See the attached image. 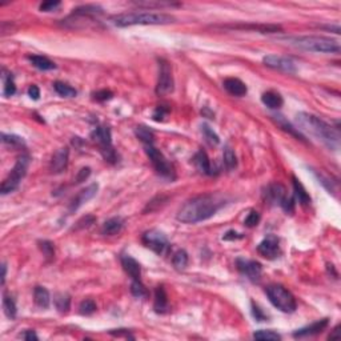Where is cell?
Listing matches in <instances>:
<instances>
[{
  "label": "cell",
  "mask_w": 341,
  "mask_h": 341,
  "mask_svg": "<svg viewBox=\"0 0 341 341\" xmlns=\"http://www.w3.org/2000/svg\"><path fill=\"white\" fill-rule=\"evenodd\" d=\"M172 262L173 267L176 268L178 271H183L188 265V253L185 252L184 249H179L178 252L173 255Z\"/></svg>",
  "instance_id": "1f68e13d"
},
{
  "label": "cell",
  "mask_w": 341,
  "mask_h": 341,
  "mask_svg": "<svg viewBox=\"0 0 341 341\" xmlns=\"http://www.w3.org/2000/svg\"><path fill=\"white\" fill-rule=\"evenodd\" d=\"M28 59H30V62L33 64V67H36V68L40 69V71H51V69L56 68L55 63L51 62L48 58H46V56L32 55V56H28Z\"/></svg>",
  "instance_id": "4316f807"
},
{
  "label": "cell",
  "mask_w": 341,
  "mask_h": 341,
  "mask_svg": "<svg viewBox=\"0 0 341 341\" xmlns=\"http://www.w3.org/2000/svg\"><path fill=\"white\" fill-rule=\"evenodd\" d=\"M173 76H172V67L171 64L160 59L159 60V79H158V85H156V94L159 96H163V95H168L173 91Z\"/></svg>",
  "instance_id": "30bf717a"
},
{
  "label": "cell",
  "mask_w": 341,
  "mask_h": 341,
  "mask_svg": "<svg viewBox=\"0 0 341 341\" xmlns=\"http://www.w3.org/2000/svg\"><path fill=\"white\" fill-rule=\"evenodd\" d=\"M272 119L275 121H276V124H277L281 130H284L285 132H288V133H291L292 136H294L297 140H303L304 142L305 139L304 136L301 135V132L299 131V128H294L291 123H289L285 117H284L283 115H272Z\"/></svg>",
  "instance_id": "603a6c76"
},
{
  "label": "cell",
  "mask_w": 341,
  "mask_h": 341,
  "mask_svg": "<svg viewBox=\"0 0 341 341\" xmlns=\"http://www.w3.org/2000/svg\"><path fill=\"white\" fill-rule=\"evenodd\" d=\"M1 142H3V144H5V146H10V147L14 148H20L26 146L23 137L16 136V135H7V133H3V135H1Z\"/></svg>",
  "instance_id": "e575fe53"
},
{
  "label": "cell",
  "mask_w": 341,
  "mask_h": 341,
  "mask_svg": "<svg viewBox=\"0 0 341 341\" xmlns=\"http://www.w3.org/2000/svg\"><path fill=\"white\" fill-rule=\"evenodd\" d=\"M120 260L123 269L131 276L132 280H135V281H142V267H140V264H139L133 257L130 256V255H123V256L120 257Z\"/></svg>",
  "instance_id": "e0dca14e"
},
{
  "label": "cell",
  "mask_w": 341,
  "mask_h": 341,
  "mask_svg": "<svg viewBox=\"0 0 341 341\" xmlns=\"http://www.w3.org/2000/svg\"><path fill=\"white\" fill-rule=\"evenodd\" d=\"M339 329H340V326H336V328L333 329V333L329 335V339H331V340L332 339H337V337H339Z\"/></svg>",
  "instance_id": "11a10c76"
},
{
  "label": "cell",
  "mask_w": 341,
  "mask_h": 341,
  "mask_svg": "<svg viewBox=\"0 0 341 341\" xmlns=\"http://www.w3.org/2000/svg\"><path fill=\"white\" fill-rule=\"evenodd\" d=\"M285 40L293 46L310 52H324V53H340V43L324 36H289Z\"/></svg>",
  "instance_id": "277c9868"
},
{
  "label": "cell",
  "mask_w": 341,
  "mask_h": 341,
  "mask_svg": "<svg viewBox=\"0 0 341 341\" xmlns=\"http://www.w3.org/2000/svg\"><path fill=\"white\" fill-rule=\"evenodd\" d=\"M89 175H91V168H89V167L81 168L79 172H78V175L75 176V184H80L83 183V181H85V180L89 178Z\"/></svg>",
  "instance_id": "7dc6e473"
},
{
  "label": "cell",
  "mask_w": 341,
  "mask_h": 341,
  "mask_svg": "<svg viewBox=\"0 0 341 341\" xmlns=\"http://www.w3.org/2000/svg\"><path fill=\"white\" fill-rule=\"evenodd\" d=\"M39 247L42 249L43 255L46 256V259L48 260H52L55 257V247H53V243L48 242V240H43L39 243Z\"/></svg>",
  "instance_id": "ab89813d"
},
{
  "label": "cell",
  "mask_w": 341,
  "mask_h": 341,
  "mask_svg": "<svg viewBox=\"0 0 341 341\" xmlns=\"http://www.w3.org/2000/svg\"><path fill=\"white\" fill-rule=\"evenodd\" d=\"M123 228V220L120 217H111L105 221L101 228V233L105 236H115Z\"/></svg>",
  "instance_id": "cb8c5ba5"
},
{
  "label": "cell",
  "mask_w": 341,
  "mask_h": 341,
  "mask_svg": "<svg viewBox=\"0 0 341 341\" xmlns=\"http://www.w3.org/2000/svg\"><path fill=\"white\" fill-rule=\"evenodd\" d=\"M91 137L95 143L99 144L100 152L105 159V162L115 163L116 162V153L115 149L112 147V136H111V130L105 126H99L95 128Z\"/></svg>",
  "instance_id": "ba28073f"
},
{
  "label": "cell",
  "mask_w": 341,
  "mask_h": 341,
  "mask_svg": "<svg viewBox=\"0 0 341 341\" xmlns=\"http://www.w3.org/2000/svg\"><path fill=\"white\" fill-rule=\"evenodd\" d=\"M265 293H267L269 301L284 313H292L297 308L294 296L289 292L288 289L284 288L283 285H278V284L268 285Z\"/></svg>",
  "instance_id": "5b68a950"
},
{
  "label": "cell",
  "mask_w": 341,
  "mask_h": 341,
  "mask_svg": "<svg viewBox=\"0 0 341 341\" xmlns=\"http://www.w3.org/2000/svg\"><path fill=\"white\" fill-rule=\"evenodd\" d=\"M236 267L243 273L244 276H247L249 280L252 281H257L260 280L262 273V267L260 262L255 261V260H245V259H237Z\"/></svg>",
  "instance_id": "4fadbf2b"
},
{
  "label": "cell",
  "mask_w": 341,
  "mask_h": 341,
  "mask_svg": "<svg viewBox=\"0 0 341 341\" xmlns=\"http://www.w3.org/2000/svg\"><path fill=\"white\" fill-rule=\"evenodd\" d=\"M252 312H253V316L256 317V320L262 321V319H264V315H261V312H260V309H259L257 307H253Z\"/></svg>",
  "instance_id": "f5cc1de1"
},
{
  "label": "cell",
  "mask_w": 341,
  "mask_h": 341,
  "mask_svg": "<svg viewBox=\"0 0 341 341\" xmlns=\"http://www.w3.org/2000/svg\"><path fill=\"white\" fill-rule=\"evenodd\" d=\"M153 308L158 313H165L168 310V296L163 285H159L155 291V303Z\"/></svg>",
  "instance_id": "44dd1931"
},
{
  "label": "cell",
  "mask_w": 341,
  "mask_h": 341,
  "mask_svg": "<svg viewBox=\"0 0 341 341\" xmlns=\"http://www.w3.org/2000/svg\"><path fill=\"white\" fill-rule=\"evenodd\" d=\"M28 165H30V156L28 155H23V156L17 159V162H16L14 168H12L11 173L8 175V178L1 183V187H0L1 195L11 194V192H14L19 187V184L23 180V178L27 175Z\"/></svg>",
  "instance_id": "8992f818"
},
{
  "label": "cell",
  "mask_w": 341,
  "mask_h": 341,
  "mask_svg": "<svg viewBox=\"0 0 341 341\" xmlns=\"http://www.w3.org/2000/svg\"><path fill=\"white\" fill-rule=\"evenodd\" d=\"M69 151L67 147L59 148L56 152L53 153L52 160H51V172L62 173L67 169L68 165Z\"/></svg>",
  "instance_id": "2e32d148"
},
{
  "label": "cell",
  "mask_w": 341,
  "mask_h": 341,
  "mask_svg": "<svg viewBox=\"0 0 341 341\" xmlns=\"http://www.w3.org/2000/svg\"><path fill=\"white\" fill-rule=\"evenodd\" d=\"M3 309H4V313L7 317L15 319L16 312H17V309H16V303L15 300H14V297L10 296V294H3Z\"/></svg>",
  "instance_id": "4dcf8cb0"
},
{
  "label": "cell",
  "mask_w": 341,
  "mask_h": 341,
  "mask_svg": "<svg viewBox=\"0 0 341 341\" xmlns=\"http://www.w3.org/2000/svg\"><path fill=\"white\" fill-rule=\"evenodd\" d=\"M3 83H4V88H3V95L4 96H12V95L16 92V85L15 83H14V79H12V76H11V74H3Z\"/></svg>",
  "instance_id": "d590c367"
},
{
  "label": "cell",
  "mask_w": 341,
  "mask_h": 341,
  "mask_svg": "<svg viewBox=\"0 0 341 341\" xmlns=\"http://www.w3.org/2000/svg\"><path fill=\"white\" fill-rule=\"evenodd\" d=\"M262 63L265 64L267 67L273 69H278V71H284L288 74H293L296 72V64L288 58L284 56H277V55H267L262 59Z\"/></svg>",
  "instance_id": "7c38bea8"
},
{
  "label": "cell",
  "mask_w": 341,
  "mask_h": 341,
  "mask_svg": "<svg viewBox=\"0 0 341 341\" xmlns=\"http://www.w3.org/2000/svg\"><path fill=\"white\" fill-rule=\"evenodd\" d=\"M261 101L271 110H278L284 103L281 95L277 94V92H273V91H268L265 94H262Z\"/></svg>",
  "instance_id": "d4e9b609"
},
{
  "label": "cell",
  "mask_w": 341,
  "mask_h": 341,
  "mask_svg": "<svg viewBox=\"0 0 341 341\" xmlns=\"http://www.w3.org/2000/svg\"><path fill=\"white\" fill-rule=\"evenodd\" d=\"M253 337L256 340H280L281 336L273 331H264V329H260V331H256L253 333Z\"/></svg>",
  "instance_id": "f35d334b"
},
{
  "label": "cell",
  "mask_w": 341,
  "mask_h": 341,
  "mask_svg": "<svg viewBox=\"0 0 341 341\" xmlns=\"http://www.w3.org/2000/svg\"><path fill=\"white\" fill-rule=\"evenodd\" d=\"M28 96H30L32 100H39V97H40V89H39V87L32 84L31 87L28 88Z\"/></svg>",
  "instance_id": "681fc988"
},
{
  "label": "cell",
  "mask_w": 341,
  "mask_h": 341,
  "mask_svg": "<svg viewBox=\"0 0 341 341\" xmlns=\"http://www.w3.org/2000/svg\"><path fill=\"white\" fill-rule=\"evenodd\" d=\"M20 337L21 339H24V340H28V341H36L39 337L36 336V333L33 331H26V332H23L20 335Z\"/></svg>",
  "instance_id": "816d5d0a"
},
{
  "label": "cell",
  "mask_w": 341,
  "mask_h": 341,
  "mask_svg": "<svg viewBox=\"0 0 341 341\" xmlns=\"http://www.w3.org/2000/svg\"><path fill=\"white\" fill-rule=\"evenodd\" d=\"M33 299H35V304L39 308H43V309H47L48 307H49V303H51L49 292L44 287H36L35 288V291H33Z\"/></svg>",
  "instance_id": "484cf974"
},
{
  "label": "cell",
  "mask_w": 341,
  "mask_h": 341,
  "mask_svg": "<svg viewBox=\"0 0 341 341\" xmlns=\"http://www.w3.org/2000/svg\"><path fill=\"white\" fill-rule=\"evenodd\" d=\"M243 235L237 233L236 231H228L223 237V240H237V239H242Z\"/></svg>",
  "instance_id": "f907efd6"
},
{
  "label": "cell",
  "mask_w": 341,
  "mask_h": 341,
  "mask_svg": "<svg viewBox=\"0 0 341 341\" xmlns=\"http://www.w3.org/2000/svg\"><path fill=\"white\" fill-rule=\"evenodd\" d=\"M257 252L268 260H273L280 255V245L278 239L275 235H269L257 245Z\"/></svg>",
  "instance_id": "5bb4252c"
},
{
  "label": "cell",
  "mask_w": 341,
  "mask_h": 341,
  "mask_svg": "<svg viewBox=\"0 0 341 341\" xmlns=\"http://www.w3.org/2000/svg\"><path fill=\"white\" fill-rule=\"evenodd\" d=\"M232 28H242V30H253V31L262 32V33H273L281 31V27L275 24H249V26H233Z\"/></svg>",
  "instance_id": "83f0119b"
},
{
  "label": "cell",
  "mask_w": 341,
  "mask_h": 341,
  "mask_svg": "<svg viewBox=\"0 0 341 341\" xmlns=\"http://www.w3.org/2000/svg\"><path fill=\"white\" fill-rule=\"evenodd\" d=\"M95 221H96V219H95L94 216H85V217H83L81 220H79L78 223H76V226H75L74 229H83V228H88L91 224H94Z\"/></svg>",
  "instance_id": "ee69618b"
},
{
  "label": "cell",
  "mask_w": 341,
  "mask_h": 341,
  "mask_svg": "<svg viewBox=\"0 0 341 341\" xmlns=\"http://www.w3.org/2000/svg\"><path fill=\"white\" fill-rule=\"evenodd\" d=\"M142 240L146 247L152 249L153 252L158 253V255H164L168 249V239L163 232L158 231V229L147 231L143 235Z\"/></svg>",
  "instance_id": "8fae6325"
},
{
  "label": "cell",
  "mask_w": 341,
  "mask_h": 341,
  "mask_svg": "<svg viewBox=\"0 0 341 341\" xmlns=\"http://www.w3.org/2000/svg\"><path fill=\"white\" fill-rule=\"evenodd\" d=\"M131 293L135 296V297H147L148 296V291L147 288L143 285L142 281H135V280H132V284H131Z\"/></svg>",
  "instance_id": "74e56055"
},
{
  "label": "cell",
  "mask_w": 341,
  "mask_h": 341,
  "mask_svg": "<svg viewBox=\"0 0 341 341\" xmlns=\"http://www.w3.org/2000/svg\"><path fill=\"white\" fill-rule=\"evenodd\" d=\"M1 271H3V273H1V284L5 283V276H7V265L5 264H3L1 265Z\"/></svg>",
  "instance_id": "db71d44e"
},
{
  "label": "cell",
  "mask_w": 341,
  "mask_h": 341,
  "mask_svg": "<svg viewBox=\"0 0 341 341\" xmlns=\"http://www.w3.org/2000/svg\"><path fill=\"white\" fill-rule=\"evenodd\" d=\"M96 303H95L92 299H85L83 300L81 303H80V307H79V312L81 313L83 316H89L94 313L95 310H96Z\"/></svg>",
  "instance_id": "8d00e7d4"
},
{
  "label": "cell",
  "mask_w": 341,
  "mask_h": 341,
  "mask_svg": "<svg viewBox=\"0 0 341 341\" xmlns=\"http://www.w3.org/2000/svg\"><path fill=\"white\" fill-rule=\"evenodd\" d=\"M53 304L60 313H67L71 307V297L67 293H56L53 296Z\"/></svg>",
  "instance_id": "f1b7e54d"
},
{
  "label": "cell",
  "mask_w": 341,
  "mask_h": 341,
  "mask_svg": "<svg viewBox=\"0 0 341 341\" xmlns=\"http://www.w3.org/2000/svg\"><path fill=\"white\" fill-rule=\"evenodd\" d=\"M201 131H203V133H204L205 139H207L211 144H219V143H220V139H219V136H217V133H216L212 128H210V127L207 126V124H203Z\"/></svg>",
  "instance_id": "60d3db41"
},
{
  "label": "cell",
  "mask_w": 341,
  "mask_h": 341,
  "mask_svg": "<svg viewBox=\"0 0 341 341\" xmlns=\"http://www.w3.org/2000/svg\"><path fill=\"white\" fill-rule=\"evenodd\" d=\"M226 205V200L220 195L204 194L188 200L179 210L178 220L184 224H196L211 219L221 207Z\"/></svg>",
  "instance_id": "6da1fadb"
},
{
  "label": "cell",
  "mask_w": 341,
  "mask_h": 341,
  "mask_svg": "<svg viewBox=\"0 0 341 341\" xmlns=\"http://www.w3.org/2000/svg\"><path fill=\"white\" fill-rule=\"evenodd\" d=\"M292 185H293V195L294 199L299 201L301 205H309L310 204V196L307 192V189L304 188V185L300 183L299 179H296L293 176L292 178Z\"/></svg>",
  "instance_id": "7402d4cb"
},
{
  "label": "cell",
  "mask_w": 341,
  "mask_h": 341,
  "mask_svg": "<svg viewBox=\"0 0 341 341\" xmlns=\"http://www.w3.org/2000/svg\"><path fill=\"white\" fill-rule=\"evenodd\" d=\"M265 199L271 204L280 205L287 213H292L294 210V199L292 196H289L287 189L284 185L278 183L269 184L265 189Z\"/></svg>",
  "instance_id": "52a82bcc"
},
{
  "label": "cell",
  "mask_w": 341,
  "mask_h": 341,
  "mask_svg": "<svg viewBox=\"0 0 341 341\" xmlns=\"http://www.w3.org/2000/svg\"><path fill=\"white\" fill-rule=\"evenodd\" d=\"M60 4H62L60 1H44V3L40 4L39 10L42 11V12H51V11L58 10Z\"/></svg>",
  "instance_id": "f6af8a7d"
},
{
  "label": "cell",
  "mask_w": 341,
  "mask_h": 341,
  "mask_svg": "<svg viewBox=\"0 0 341 341\" xmlns=\"http://www.w3.org/2000/svg\"><path fill=\"white\" fill-rule=\"evenodd\" d=\"M169 107L168 105H158L156 107V110L153 111V120L155 121H163L165 117H167V115L169 114Z\"/></svg>",
  "instance_id": "b9f144b4"
},
{
  "label": "cell",
  "mask_w": 341,
  "mask_h": 341,
  "mask_svg": "<svg viewBox=\"0 0 341 341\" xmlns=\"http://www.w3.org/2000/svg\"><path fill=\"white\" fill-rule=\"evenodd\" d=\"M111 23L116 27L131 26H159V24H169L173 23L175 17L167 14L158 12H128L111 16Z\"/></svg>",
  "instance_id": "3957f363"
},
{
  "label": "cell",
  "mask_w": 341,
  "mask_h": 341,
  "mask_svg": "<svg viewBox=\"0 0 341 341\" xmlns=\"http://www.w3.org/2000/svg\"><path fill=\"white\" fill-rule=\"evenodd\" d=\"M296 123L301 130L309 132L310 135H313L316 139L321 140V143L325 144L328 148L337 149L340 146L339 130L337 128L335 130L328 123L321 120L320 117L312 115V114H307V112H299L296 115Z\"/></svg>",
  "instance_id": "7a4b0ae2"
},
{
  "label": "cell",
  "mask_w": 341,
  "mask_h": 341,
  "mask_svg": "<svg viewBox=\"0 0 341 341\" xmlns=\"http://www.w3.org/2000/svg\"><path fill=\"white\" fill-rule=\"evenodd\" d=\"M53 88L63 97H74V96H76V89L72 88L67 83H63V81H55L53 83Z\"/></svg>",
  "instance_id": "d6a6232c"
},
{
  "label": "cell",
  "mask_w": 341,
  "mask_h": 341,
  "mask_svg": "<svg viewBox=\"0 0 341 341\" xmlns=\"http://www.w3.org/2000/svg\"><path fill=\"white\" fill-rule=\"evenodd\" d=\"M328 326V319H323V320L316 321V323H312L310 325L304 326L301 329H297V331L293 333V337H308V336H315V335H319L321 332L325 329Z\"/></svg>",
  "instance_id": "ac0fdd59"
},
{
  "label": "cell",
  "mask_w": 341,
  "mask_h": 341,
  "mask_svg": "<svg viewBox=\"0 0 341 341\" xmlns=\"http://www.w3.org/2000/svg\"><path fill=\"white\" fill-rule=\"evenodd\" d=\"M114 94L111 92L110 89H101V91H97L94 94V99L97 100V101H105V100L112 99Z\"/></svg>",
  "instance_id": "bcb514c9"
},
{
  "label": "cell",
  "mask_w": 341,
  "mask_h": 341,
  "mask_svg": "<svg viewBox=\"0 0 341 341\" xmlns=\"http://www.w3.org/2000/svg\"><path fill=\"white\" fill-rule=\"evenodd\" d=\"M110 335L115 337H126V339H133L128 329H115V331H110Z\"/></svg>",
  "instance_id": "c3c4849f"
},
{
  "label": "cell",
  "mask_w": 341,
  "mask_h": 341,
  "mask_svg": "<svg viewBox=\"0 0 341 341\" xmlns=\"http://www.w3.org/2000/svg\"><path fill=\"white\" fill-rule=\"evenodd\" d=\"M259 223H260V213L256 212V211H251V212L248 213L247 217H245V220H244V224H245L248 228H253V227H256Z\"/></svg>",
  "instance_id": "7bdbcfd3"
},
{
  "label": "cell",
  "mask_w": 341,
  "mask_h": 341,
  "mask_svg": "<svg viewBox=\"0 0 341 341\" xmlns=\"http://www.w3.org/2000/svg\"><path fill=\"white\" fill-rule=\"evenodd\" d=\"M136 136L142 140L144 144H153V139H155V135L153 132L144 126H139L136 127Z\"/></svg>",
  "instance_id": "836d02e7"
},
{
  "label": "cell",
  "mask_w": 341,
  "mask_h": 341,
  "mask_svg": "<svg viewBox=\"0 0 341 341\" xmlns=\"http://www.w3.org/2000/svg\"><path fill=\"white\" fill-rule=\"evenodd\" d=\"M146 153L152 163L155 171L164 179L168 180H175V171H173L172 164L165 159L163 153L159 151L158 148L153 147V144H146Z\"/></svg>",
  "instance_id": "9c48e42d"
},
{
  "label": "cell",
  "mask_w": 341,
  "mask_h": 341,
  "mask_svg": "<svg viewBox=\"0 0 341 341\" xmlns=\"http://www.w3.org/2000/svg\"><path fill=\"white\" fill-rule=\"evenodd\" d=\"M192 162H194L195 167H196V169H197L200 173H203V175H213L212 165H211V160L205 151L200 149L199 152L194 156V160H192Z\"/></svg>",
  "instance_id": "ffe728a7"
},
{
  "label": "cell",
  "mask_w": 341,
  "mask_h": 341,
  "mask_svg": "<svg viewBox=\"0 0 341 341\" xmlns=\"http://www.w3.org/2000/svg\"><path fill=\"white\" fill-rule=\"evenodd\" d=\"M97 191H99V184L97 183L91 184L87 188L81 189L79 194L75 196V199L71 201L69 212H75V211L79 210L81 205L84 204V203H87V201H89V200L94 197L95 195L97 194Z\"/></svg>",
  "instance_id": "9a60e30c"
},
{
  "label": "cell",
  "mask_w": 341,
  "mask_h": 341,
  "mask_svg": "<svg viewBox=\"0 0 341 341\" xmlns=\"http://www.w3.org/2000/svg\"><path fill=\"white\" fill-rule=\"evenodd\" d=\"M223 85H224V88H226L228 94L232 95V96H237V97L244 96L248 92L247 85L237 78H228V79L224 80Z\"/></svg>",
  "instance_id": "d6986e66"
},
{
  "label": "cell",
  "mask_w": 341,
  "mask_h": 341,
  "mask_svg": "<svg viewBox=\"0 0 341 341\" xmlns=\"http://www.w3.org/2000/svg\"><path fill=\"white\" fill-rule=\"evenodd\" d=\"M223 162H224V167H226L227 171H232L237 167V159L236 155L233 152L229 146H227L224 148V153H223Z\"/></svg>",
  "instance_id": "f546056e"
}]
</instances>
